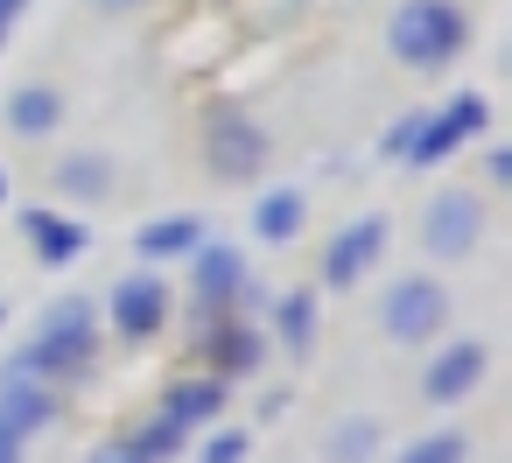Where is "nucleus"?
Wrapping results in <instances>:
<instances>
[{"label": "nucleus", "mask_w": 512, "mask_h": 463, "mask_svg": "<svg viewBox=\"0 0 512 463\" xmlns=\"http://www.w3.org/2000/svg\"><path fill=\"white\" fill-rule=\"evenodd\" d=\"M456 43H463V15L449 8V0H407V8L393 15V50H400V64H414V71L449 64Z\"/></svg>", "instance_id": "f257e3e1"}, {"label": "nucleus", "mask_w": 512, "mask_h": 463, "mask_svg": "<svg viewBox=\"0 0 512 463\" xmlns=\"http://www.w3.org/2000/svg\"><path fill=\"white\" fill-rule=\"evenodd\" d=\"M57 414V400H50V386H43V372H36V358L29 351H15L8 358V379H0V442H22L29 428H43Z\"/></svg>", "instance_id": "f03ea898"}, {"label": "nucleus", "mask_w": 512, "mask_h": 463, "mask_svg": "<svg viewBox=\"0 0 512 463\" xmlns=\"http://www.w3.org/2000/svg\"><path fill=\"white\" fill-rule=\"evenodd\" d=\"M442 316H449V295L435 288V281H400L393 295H386V330L400 337V344H421V337H435L442 330Z\"/></svg>", "instance_id": "7ed1b4c3"}, {"label": "nucleus", "mask_w": 512, "mask_h": 463, "mask_svg": "<svg viewBox=\"0 0 512 463\" xmlns=\"http://www.w3.org/2000/svg\"><path fill=\"white\" fill-rule=\"evenodd\" d=\"M85 351H92V309H85V302H64V309H50L43 337L29 344L36 372H64V365H78Z\"/></svg>", "instance_id": "20e7f679"}, {"label": "nucleus", "mask_w": 512, "mask_h": 463, "mask_svg": "<svg viewBox=\"0 0 512 463\" xmlns=\"http://www.w3.org/2000/svg\"><path fill=\"white\" fill-rule=\"evenodd\" d=\"M477 225H484L477 197H470V190H442V197L428 204V253H463V246L477 239Z\"/></svg>", "instance_id": "39448f33"}, {"label": "nucleus", "mask_w": 512, "mask_h": 463, "mask_svg": "<svg viewBox=\"0 0 512 463\" xmlns=\"http://www.w3.org/2000/svg\"><path fill=\"white\" fill-rule=\"evenodd\" d=\"M211 162H218V176H253V169L267 162V134H260L253 120L225 113V120L211 127Z\"/></svg>", "instance_id": "423d86ee"}, {"label": "nucleus", "mask_w": 512, "mask_h": 463, "mask_svg": "<svg viewBox=\"0 0 512 463\" xmlns=\"http://www.w3.org/2000/svg\"><path fill=\"white\" fill-rule=\"evenodd\" d=\"M379 246H386V218H358L330 253H323V274H330V288H351L372 260H379Z\"/></svg>", "instance_id": "0eeeda50"}, {"label": "nucleus", "mask_w": 512, "mask_h": 463, "mask_svg": "<svg viewBox=\"0 0 512 463\" xmlns=\"http://www.w3.org/2000/svg\"><path fill=\"white\" fill-rule=\"evenodd\" d=\"M477 127H484V99H477V92H463L449 113H435V120L421 127V141H414V162H442V155H449L456 141H470Z\"/></svg>", "instance_id": "6e6552de"}, {"label": "nucleus", "mask_w": 512, "mask_h": 463, "mask_svg": "<svg viewBox=\"0 0 512 463\" xmlns=\"http://www.w3.org/2000/svg\"><path fill=\"white\" fill-rule=\"evenodd\" d=\"M477 379H484V344L463 337V344H449V351L428 365V400H435V407H456Z\"/></svg>", "instance_id": "1a4fd4ad"}, {"label": "nucleus", "mask_w": 512, "mask_h": 463, "mask_svg": "<svg viewBox=\"0 0 512 463\" xmlns=\"http://www.w3.org/2000/svg\"><path fill=\"white\" fill-rule=\"evenodd\" d=\"M162 281L155 274H134V281H120V295H113V323H120V337H148L155 323H162Z\"/></svg>", "instance_id": "9d476101"}, {"label": "nucleus", "mask_w": 512, "mask_h": 463, "mask_svg": "<svg viewBox=\"0 0 512 463\" xmlns=\"http://www.w3.org/2000/svg\"><path fill=\"white\" fill-rule=\"evenodd\" d=\"M22 232L36 239L43 260H78V253H85V232H78L71 218H57V211H22Z\"/></svg>", "instance_id": "9b49d317"}, {"label": "nucleus", "mask_w": 512, "mask_h": 463, "mask_svg": "<svg viewBox=\"0 0 512 463\" xmlns=\"http://www.w3.org/2000/svg\"><path fill=\"white\" fill-rule=\"evenodd\" d=\"M218 407H225V386H218V379H183V386L169 393L162 421H176V428H197V421H211Z\"/></svg>", "instance_id": "f8f14e48"}, {"label": "nucleus", "mask_w": 512, "mask_h": 463, "mask_svg": "<svg viewBox=\"0 0 512 463\" xmlns=\"http://www.w3.org/2000/svg\"><path fill=\"white\" fill-rule=\"evenodd\" d=\"M239 281H246V260H239L232 246H197V295L218 302V295H232Z\"/></svg>", "instance_id": "ddd939ff"}, {"label": "nucleus", "mask_w": 512, "mask_h": 463, "mask_svg": "<svg viewBox=\"0 0 512 463\" xmlns=\"http://www.w3.org/2000/svg\"><path fill=\"white\" fill-rule=\"evenodd\" d=\"M8 120H15L22 134H50V127L64 120V99H57L50 85H29V92H15V106H8Z\"/></svg>", "instance_id": "4468645a"}, {"label": "nucleus", "mask_w": 512, "mask_h": 463, "mask_svg": "<svg viewBox=\"0 0 512 463\" xmlns=\"http://www.w3.org/2000/svg\"><path fill=\"white\" fill-rule=\"evenodd\" d=\"M197 232H204L197 218H155V225L141 232V253H148V260H169V253H197V246H204Z\"/></svg>", "instance_id": "2eb2a0df"}, {"label": "nucleus", "mask_w": 512, "mask_h": 463, "mask_svg": "<svg viewBox=\"0 0 512 463\" xmlns=\"http://www.w3.org/2000/svg\"><path fill=\"white\" fill-rule=\"evenodd\" d=\"M295 225H302V197H295V190L260 197V211H253V232H260V239H295Z\"/></svg>", "instance_id": "dca6fc26"}, {"label": "nucleus", "mask_w": 512, "mask_h": 463, "mask_svg": "<svg viewBox=\"0 0 512 463\" xmlns=\"http://www.w3.org/2000/svg\"><path fill=\"white\" fill-rule=\"evenodd\" d=\"M372 449H379V421L351 414V421H337V428H330V463H365Z\"/></svg>", "instance_id": "f3484780"}, {"label": "nucleus", "mask_w": 512, "mask_h": 463, "mask_svg": "<svg viewBox=\"0 0 512 463\" xmlns=\"http://www.w3.org/2000/svg\"><path fill=\"white\" fill-rule=\"evenodd\" d=\"M211 358H218V372H253V365H260V344H253L246 330H218V337H211Z\"/></svg>", "instance_id": "a211bd4d"}, {"label": "nucleus", "mask_w": 512, "mask_h": 463, "mask_svg": "<svg viewBox=\"0 0 512 463\" xmlns=\"http://www.w3.org/2000/svg\"><path fill=\"white\" fill-rule=\"evenodd\" d=\"M281 337H288V351H302V344L316 337V302H309L302 288H295V295L281 302Z\"/></svg>", "instance_id": "6ab92c4d"}, {"label": "nucleus", "mask_w": 512, "mask_h": 463, "mask_svg": "<svg viewBox=\"0 0 512 463\" xmlns=\"http://www.w3.org/2000/svg\"><path fill=\"white\" fill-rule=\"evenodd\" d=\"M57 183L78 190V197H99V190H106V162H99V155H71V162L57 169Z\"/></svg>", "instance_id": "aec40b11"}, {"label": "nucleus", "mask_w": 512, "mask_h": 463, "mask_svg": "<svg viewBox=\"0 0 512 463\" xmlns=\"http://www.w3.org/2000/svg\"><path fill=\"white\" fill-rule=\"evenodd\" d=\"M176 442H183V428H176V421H155V428H141V435H134L127 449H134L141 463H162V456H169Z\"/></svg>", "instance_id": "412c9836"}, {"label": "nucleus", "mask_w": 512, "mask_h": 463, "mask_svg": "<svg viewBox=\"0 0 512 463\" xmlns=\"http://www.w3.org/2000/svg\"><path fill=\"white\" fill-rule=\"evenodd\" d=\"M470 449H463V435H428V442H414L400 463H463Z\"/></svg>", "instance_id": "4be33fe9"}, {"label": "nucleus", "mask_w": 512, "mask_h": 463, "mask_svg": "<svg viewBox=\"0 0 512 463\" xmlns=\"http://www.w3.org/2000/svg\"><path fill=\"white\" fill-rule=\"evenodd\" d=\"M421 127H428L421 113H414V120H400V127L386 134V155H414V141H421Z\"/></svg>", "instance_id": "5701e85b"}, {"label": "nucleus", "mask_w": 512, "mask_h": 463, "mask_svg": "<svg viewBox=\"0 0 512 463\" xmlns=\"http://www.w3.org/2000/svg\"><path fill=\"white\" fill-rule=\"evenodd\" d=\"M246 456V435L232 428V435H211V449H204V463H239Z\"/></svg>", "instance_id": "b1692460"}, {"label": "nucleus", "mask_w": 512, "mask_h": 463, "mask_svg": "<svg viewBox=\"0 0 512 463\" xmlns=\"http://www.w3.org/2000/svg\"><path fill=\"white\" fill-rule=\"evenodd\" d=\"M484 169H491V183H512V155H505V148H491V162H484Z\"/></svg>", "instance_id": "393cba45"}, {"label": "nucleus", "mask_w": 512, "mask_h": 463, "mask_svg": "<svg viewBox=\"0 0 512 463\" xmlns=\"http://www.w3.org/2000/svg\"><path fill=\"white\" fill-rule=\"evenodd\" d=\"M15 8H22V0H0V36H8V22H15Z\"/></svg>", "instance_id": "a878e982"}, {"label": "nucleus", "mask_w": 512, "mask_h": 463, "mask_svg": "<svg viewBox=\"0 0 512 463\" xmlns=\"http://www.w3.org/2000/svg\"><path fill=\"white\" fill-rule=\"evenodd\" d=\"M106 463H141V456L134 449H106Z\"/></svg>", "instance_id": "bb28decb"}, {"label": "nucleus", "mask_w": 512, "mask_h": 463, "mask_svg": "<svg viewBox=\"0 0 512 463\" xmlns=\"http://www.w3.org/2000/svg\"><path fill=\"white\" fill-rule=\"evenodd\" d=\"M15 449H22V442H0V463H15Z\"/></svg>", "instance_id": "cd10ccee"}, {"label": "nucleus", "mask_w": 512, "mask_h": 463, "mask_svg": "<svg viewBox=\"0 0 512 463\" xmlns=\"http://www.w3.org/2000/svg\"><path fill=\"white\" fill-rule=\"evenodd\" d=\"M99 8H127V0H99Z\"/></svg>", "instance_id": "c85d7f7f"}]
</instances>
